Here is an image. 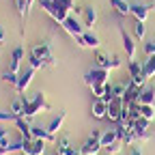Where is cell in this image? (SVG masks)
<instances>
[{
	"label": "cell",
	"mask_w": 155,
	"mask_h": 155,
	"mask_svg": "<svg viewBox=\"0 0 155 155\" xmlns=\"http://www.w3.org/2000/svg\"><path fill=\"white\" fill-rule=\"evenodd\" d=\"M28 63H30V67H32V69H43V67H45V65L39 61V58H35V56H30V58H28Z\"/></svg>",
	"instance_id": "obj_35"
},
{
	"label": "cell",
	"mask_w": 155,
	"mask_h": 155,
	"mask_svg": "<svg viewBox=\"0 0 155 155\" xmlns=\"http://www.w3.org/2000/svg\"><path fill=\"white\" fill-rule=\"evenodd\" d=\"M110 7L119 13V15H129L131 13V5L125 2V0H110Z\"/></svg>",
	"instance_id": "obj_22"
},
{
	"label": "cell",
	"mask_w": 155,
	"mask_h": 155,
	"mask_svg": "<svg viewBox=\"0 0 155 155\" xmlns=\"http://www.w3.org/2000/svg\"><path fill=\"white\" fill-rule=\"evenodd\" d=\"M15 116H17V119H19V116H24V101H22V97H17V99H13L11 101V108H9Z\"/></svg>",
	"instance_id": "obj_27"
},
{
	"label": "cell",
	"mask_w": 155,
	"mask_h": 155,
	"mask_svg": "<svg viewBox=\"0 0 155 155\" xmlns=\"http://www.w3.org/2000/svg\"><path fill=\"white\" fill-rule=\"evenodd\" d=\"M138 104H149V106H155V88H153V86H142V88H140Z\"/></svg>",
	"instance_id": "obj_15"
},
{
	"label": "cell",
	"mask_w": 155,
	"mask_h": 155,
	"mask_svg": "<svg viewBox=\"0 0 155 155\" xmlns=\"http://www.w3.org/2000/svg\"><path fill=\"white\" fill-rule=\"evenodd\" d=\"M121 149H123V142L119 140V142H114L112 147H108V155H119V153H121Z\"/></svg>",
	"instance_id": "obj_33"
},
{
	"label": "cell",
	"mask_w": 155,
	"mask_h": 155,
	"mask_svg": "<svg viewBox=\"0 0 155 155\" xmlns=\"http://www.w3.org/2000/svg\"><path fill=\"white\" fill-rule=\"evenodd\" d=\"M144 54H147V56H153V54H155V41L144 43Z\"/></svg>",
	"instance_id": "obj_36"
},
{
	"label": "cell",
	"mask_w": 155,
	"mask_h": 155,
	"mask_svg": "<svg viewBox=\"0 0 155 155\" xmlns=\"http://www.w3.org/2000/svg\"><path fill=\"white\" fill-rule=\"evenodd\" d=\"M121 138H119V131H116V129H106L104 134H101V147H112L114 142H119Z\"/></svg>",
	"instance_id": "obj_20"
},
{
	"label": "cell",
	"mask_w": 155,
	"mask_h": 155,
	"mask_svg": "<svg viewBox=\"0 0 155 155\" xmlns=\"http://www.w3.org/2000/svg\"><path fill=\"white\" fill-rule=\"evenodd\" d=\"M5 39H7V32L2 30V26H0V43H2V41H5Z\"/></svg>",
	"instance_id": "obj_37"
},
{
	"label": "cell",
	"mask_w": 155,
	"mask_h": 155,
	"mask_svg": "<svg viewBox=\"0 0 155 155\" xmlns=\"http://www.w3.org/2000/svg\"><path fill=\"white\" fill-rule=\"evenodd\" d=\"M26 147V140H17V142H11L9 147H0V155H9V153H22Z\"/></svg>",
	"instance_id": "obj_23"
},
{
	"label": "cell",
	"mask_w": 155,
	"mask_h": 155,
	"mask_svg": "<svg viewBox=\"0 0 155 155\" xmlns=\"http://www.w3.org/2000/svg\"><path fill=\"white\" fill-rule=\"evenodd\" d=\"M0 121H17V116L11 112V110H0Z\"/></svg>",
	"instance_id": "obj_31"
},
{
	"label": "cell",
	"mask_w": 155,
	"mask_h": 155,
	"mask_svg": "<svg viewBox=\"0 0 155 155\" xmlns=\"http://www.w3.org/2000/svg\"><path fill=\"white\" fill-rule=\"evenodd\" d=\"M35 73H37V69H32V67H28L26 71H19V80H17V86H15L17 95H24L26 93V88L30 86L32 78H35Z\"/></svg>",
	"instance_id": "obj_9"
},
{
	"label": "cell",
	"mask_w": 155,
	"mask_h": 155,
	"mask_svg": "<svg viewBox=\"0 0 155 155\" xmlns=\"http://www.w3.org/2000/svg\"><path fill=\"white\" fill-rule=\"evenodd\" d=\"M131 15L136 17V22H147L149 7H147V5H140V2H134V5H131Z\"/></svg>",
	"instance_id": "obj_16"
},
{
	"label": "cell",
	"mask_w": 155,
	"mask_h": 155,
	"mask_svg": "<svg viewBox=\"0 0 155 155\" xmlns=\"http://www.w3.org/2000/svg\"><path fill=\"white\" fill-rule=\"evenodd\" d=\"M75 155H82V153H80V151H78V153H75Z\"/></svg>",
	"instance_id": "obj_39"
},
{
	"label": "cell",
	"mask_w": 155,
	"mask_h": 155,
	"mask_svg": "<svg viewBox=\"0 0 155 155\" xmlns=\"http://www.w3.org/2000/svg\"><path fill=\"white\" fill-rule=\"evenodd\" d=\"M99 149H101V131H93V136L82 144L80 153L82 155H97Z\"/></svg>",
	"instance_id": "obj_5"
},
{
	"label": "cell",
	"mask_w": 155,
	"mask_h": 155,
	"mask_svg": "<svg viewBox=\"0 0 155 155\" xmlns=\"http://www.w3.org/2000/svg\"><path fill=\"white\" fill-rule=\"evenodd\" d=\"M17 80H19V73H13L11 69H7L2 73V82L5 84H11V86H17Z\"/></svg>",
	"instance_id": "obj_29"
},
{
	"label": "cell",
	"mask_w": 155,
	"mask_h": 155,
	"mask_svg": "<svg viewBox=\"0 0 155 155\" xmlns=\"http://www.w3.org/2000/svg\"><path fill=\"white\" fill-rule=\"evenodd\" d=\"M142 73H144L147 80L155 75V54L153 56H147V61L142 63Z\"/></svg>",
	"instance_id": "obj_24"
},
{
	"label": "cell",
	"mask_w": 155,
	"mask_h": 155,
	"mask_svg": "<svg viewBox=\"0 0 155 155\" xmlns=\"http://www.w3.org/2000/svg\"><path fill=\"white\" fill-rule=\"evenodd\" d=\"M119 32H121V39H123V48L127 52V58L129 61H134V56H136V43H134V39L127 35V30L123 26H119Z\"/></svg>",
	"instance_id": "obj_13"
},
{
	"label": "cell",
	"mask_w": 155,
	"mask_h": 155,
	"mask_svg": "<svg viewBox=\"0 0 155 155\" xmlns=\"http://www.w3.org/2000/svg\"><path fill=\"white\" fill-rule=\"evenodd\" d=\"M30 56L39 58L43 65H56V58H54V54H52V50H50L48 43H37V45H32Z\"/></svg>",
	"instance_id": "obj_4"
},
{
	"label": "cell",
	"mask_w": 155,
	"mask_h": 155,
	"mask_svg": "<svg viewBox=\"0 0 155 155\" xmlns=\"http://www.w3.org/2000/svg\"><path fill=\"white\" fill-rule=\"evenodd\" d=\"M75 41H78L80 48H99V37L93 30H84L82 37H75Z\"/></svg>",
	"instance_id": "obj_12"
},
{
	"label": "cell",
	"mask_w": 155,
	"mask_h": 155,
	"mask_svg": "<svg viewBox=\"0 0 155 155\" xmlns=\"http://www.w3.org/2000/svg\"><path fill=\"white\" fill-rule=\"evenodd\" d=\"M19 97H22V101H24V116H22V119L30 121V119H35L39 112L52 108L50 101L45 99V93H41V91H37L32 97H24V95H19Z\"/></svg>",
	"instance_id": "obj_1"
},
{
	"label": "cell",
	"mask_w": 155,
	"mask_h": 155,
	"mask_svg": "<svg viewBox=\"0 0 155 155\" xmlns=\"http://www.w3.org/2000/svg\"><path fill=\"white\" fill-rule=\"evenodd\" d=\"M127 69H129V78H131L129 82H134L136 86H140V88H142V86H144V82H147V78H144V73H142V63L129 61Z\"/></svg>",
	"instance_id": "obj_6"
},
{
	"label": "cell",
	"mask_w": 155,
	"mask_h": 155,
	"mask_svg": "<svg viewBox=\"0 0 155 155\" xmlns=\"http://www.w3.org/2000/svg\"><path fill=\"white\" fill-rule=\"evenodd\" d=\"M95 61H97V67L99 69H116V67H121V61H119V56H108L106 52H97L95 54Z\"/></svg>",
	"instance_id": "obj_7"
},
{
	"label": "cell",
	"mask_w": 155,
	"mask_h": 155,
	"mask_svg": "<svg viewBox=\"0 0 155 155\" xmlns=\"http://www.w3.org/2000/svg\"><path fill=\"white\" fill-rule=\"evenodd\" d=\"M0 147H9V134L2 127H0Z\"/></svg>",
	"instance_id": "obj_34"
},
{
	"label": "cell",
	"mask_w": 155,
	"mask_h": 155,
	"mask_svg": "<svg viewBox=\"0 0 155 155\" xmlns=\"http://www.w3.org/2000/svg\"><path fill=\"white\" fill-rule=\"evenodd\" d=\"M61 26H63V28H65V30H67V32H69V35H71L73 39H75V37H82V35H84V28H82V24H80V22L75 19V15H69V17L65 19V22H63Z\"/></svg>",
	"instance_id": "obj_11"
},
{
	"label": "cell",
	"mask_w": 155,
	"mask_h": 155,
	"mask_svg": "<svg viewBox=\"0 0 155 155\" xmlns=\"http://www.w3.org/2000/svg\"><path fill=\"white\" fill-rule=\"evenodd\" d=\"M131 155H142V151L140 149H131Z\"/></svg>",
	"instance_id": "obj_38"
},
{
	"label": "cell",
	"mask_w": 155,
	"mask_h": 155,
	"mask_svg": "<svg viewBox=\"0 0 155 155\" xmlns=\"http://www.w3.org/2000/svg\"><path fill=\"white\" fill-rule=\"evenodd\" d=\"M123 106H125L123 99H119V97H112V99L108 101V116H106V119H110V121H114V123H119V121H121Z\"/></svg>",
	"instance_id": "obj_8"
},
{
	"label": "cell",
	"mask_w": 155,
	"mask_h": 155,
	"mask_svg": "<svg viewBox=\"0 0 155 155\" xmlns=\"http://www.w3.org/2000/svg\"><path fill=\"white\" fill-rule=\"evenodd\" d=\"M125 91H127V84H110V97H119V99H123Z\"/></svg>",
	"instance_id": "obj_28"
},
{
	"label": "cell",
	"mask_w": 155,
	"mask_h": 155,
	"mask_svg": "<svg viewBox=\"0 0 155 155\" xmlns=\"http://www.w3.org/2000/svg\"><path fill=\"white\" fill-rule=\"evenodd\" d=\"M138 112H140V116H142V119H149V121H153V119H155V106H149V104H140Z\"/></svg>",
	"instance_id": "obj_25"
},
{
	"label": "cell",
	"mask_w": 155,
	"mask_h": 155,
	"mask_svg": "<svg viewBox=\"0 0 155 155\" xmlns=\"http://www.w3.org/2000/svg\"><path fill=\"white\" fill-rule=\"evenodd\" d=\"M15 125H17L19 134L24 136V140H30V138H32V125H30L28 119H22V116H19V119L15 121Z\"/></svg>",
	"instance_id": "obj_18"
},
{
	"label": "cell",
	"mask_w": 155,
	"mask_h": 155,
	"mask_svg": "<svg viewBox=\"0 0 155 155\" xmlns=\"http://www.w3.org/2000/svg\"><path fill=\"white\" fill-rule=\"evenodd\" d=\"M39 5H41V9L54 19V22H58V24H63L65 19L69 17V11H65V9H61L54 0H39Z\"/></svg>",
	"instance_id": "obj_2"
},
{
	"label": "cell",
	"mask_w": 155,
	"mask_h": 155,
	"mask_svg": "<svg viewBox=\"0 0 155 155\" xmlns=\"http://www.w3.org/2000/svg\"><path fill=\"white\" fill-rule=\"evenodd\" d=\"M134 35L138 41H144V35H147V28H144V22H136L134 24Z\"/></svg>",
	"instance_id": "obj_30"
},
{
	"label": "cell",
	"mask_w": 155,
	"mask_h": 155,
	"mask_svg": "<svg viewBox=\"0 0 155 155\" xmlns=\"http://www.w3.org/2000/svg\"><path fill=\"white\" fill-rule=\"evenodd\" d=\"M43 153H45V140H41V138L26 140V147L22 151V155H43Z\"/></svg>",
	"instance_id": "obj_10"
},
{
	"label": "cell",
	"mask_w": 155,
	"mask_h": 155,
	"mask_svg": "<svg viewBox=\"0 0 155 155\" xmlns=\"http://www.w3.org/2000/svg\"><path fill=\"white\" fill-rule=\"evenodd\" d=\"M84 82H86L88 86H95V84H110V71L95 67V69H91V71L84 73Z\"/></svg>",
	"instance_id": "obj_3"
},
{
	"label": "cell",
	"mask_w": 155,
	"mask_h": 155,
	"mask_svg": "<svg viewBox=\"0 0 155 155\" xmlns=\"http://www.w3.org/2000/svg\"><path fill=\"white\" fill-rule=\"evenodd\" d=\"M22 61H24V48H22V45H17V48L13 50V54H11V63H9V67H7V69H11L13 73H19Z\"/></svg>",
	"instance_id": "obj_14"
},
{
	"label": "cell",
	"mask_w": 155,
	"mask_h": 155,
	"mask_svg": "<svg viewBox=\"0 0 155 155\" xmlns=\"http://www.w3.org/2000/svg\"><path fill=\"white\" fill-rule=\"evenodd\" d=\"M54 2L61 7V9H65V11H71L73 5H75V0H54Z\"/></svg>",
	"instance_id": "obj_32"
},
{
	"label": "cell",
	"mask_w": 155,
	"mask_h": 155,
	"mask_svg": "<svg viewBox=\"0 0 155 155\" xmlns=\"http://www.w3.org/2000/svg\"><path fill=\"white\" fill-rule=\"evenodd\" d=\"M93 116L95 119H106L108 116V101L106 99H95L93 101Z\"/></svg>",
	"instance_id": "obj_17"
},
{
	"label": "cell",
	"mask_w": 155,
	"mask_h": 155,
	"mask_svg": "<svg viewBox=\"0 0 155 155\" xmlns=\"http://www.w3.org/2000/svg\"><path fill=\"white\" fill-rule=\"evenodd\" d=\"M84 22H86V26H95V22H97V11L93 9V7H84Z\"/></svg>",
	"instance_id": "obj_26"
},
{
	"label": "cell",
	"mask_w": 155,
	"mask_h": 155,
	"mask_svg": "<svg viewBox=\"0 0 155 155\" xmlns=\"http://www.w3.org/2000/svg\"><path fill=\"white\" fill-rule=\"evenodd\" d=\"M65 119H67V112H63V110H61V112H58V116H54V119L50 121V125H48V129H50V131H52V134L56 136V134H58V129H61V127H63V123H65Z\"/></svg>",
	"instance_id": "obj_21"
},
{
	"label": "cell",
	"mask_w": 155,
	"mask_h": 155,
	"mask_svg": "<svg viewBox=\"0 0 155 155\" xmlns=\"http://www.w3.org/2000/svg\"><path fill=\"white\" fill-rule=\"evenodd\" d=\"M56 144H58V147H56V149H58V155H75V153H78L75 147H73L67 138H58Z\"/></svg>",
	"instance_id": "obj_19"
}]
</instances>
